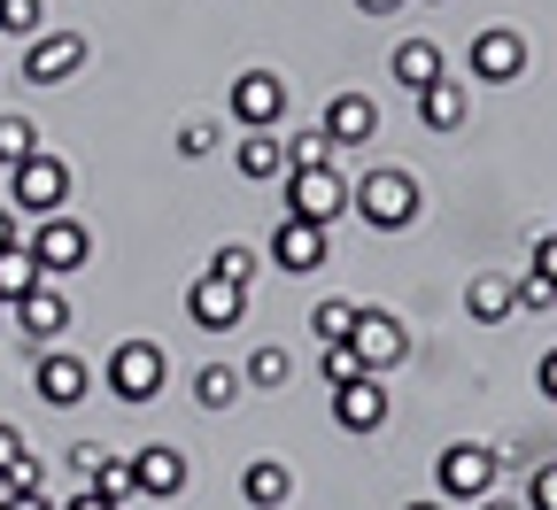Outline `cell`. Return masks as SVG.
Instances as JSON below:
<instances>
[{"label": "cell", "instance_id": "cell-1", "mask_svg": "<svg viewBox=\"0 0 557 510\" xmlns=\"http://www.w3.org/2000/svg\"><path fill=\"white\" fill-rule=\"evenodd\" d=\"M348 209H357L372 233H403V225H418V178L380 163V171H364L357 186H348Z\"/></svg>", "mask_w": 557, "mask_h": 510}, {"label": "cell", "instance_id": "cell-2", "mask_svg": "<svg viewBox=\"0 0 557 510\" xmlns=\"http://www.w3.org/2000/svg\"><path fill=\"white\" fill-rule=\"evenodd\" d=\"M32 263L47 271V278H70V271H86L94 263V233L78 225L70 209H54V216H32Z\"/></svg>", "mask_w": 557, "mask_h": 510}, {"label": "cell", "instance_id": "cell-3", "mask_svg": "<svg viewBox=\"0 0 557 510\" xmlns=\"http://www.w3.org/2000/svg\"><path fill=\"white\" fill-rule=\"evenodd\" d=\"M496 472H504V457H496V449H480V441H449V449L434 457V487H442V502H480V495H496Z\"/></svg>", "mask_w": 557, "mask_h": 510}, {"label": "cell", "instance_id": "cell-4", "mask_svg": "<svg viewBox=\"0 0 557 510\" xmlns=\"http://www.w3.org/2000/svg\"><path fill=\"white\" fill-rule=\"evenodd\" d=\"M163 380H171V363H163L156 340H116V348H109V395H116V402H132V410L156 402Z\"/></svg>", "mask_w": 557, "mask_h": 510}, {"label": "cell", "instance_id": "cell-5", "mask_svg": "<svg viewBox=\"0 0 557 510\" xmlns=\"http://www.w3.org/2000/svg\"><path fill=\"white\" fill-rule=\"evenodd\" d=\"M62 201H70V171H62V156L39 148L32 163L9 171V209H16V216H54Z\"/></svg>", "mask_w": 557, "mask_h": 510}, {"label": "cell", "instance_id": "cell-6", "mask_svg": "<svg viewBox=\"0 0 557 510\" xmlns=\"http://www.w3.org/2000/svg\"><path fill=\"white\" fill-rule=\"evenodd\" d=\"M225 109H233L240 132H278V116H287V78H278V70H240Z\"/></svg>", "mask_w": 557, "mask_h": 510}, {"label": "cell", "instance_id": "cell-7", "mask_svg": "<svg viewBox=\"0 0 557 510\" xmlns=\"http://www.w3.org/2000/svg\"><path fill=\"white\" fill-rule=\"evenodd\" d=\"M341 209H348V178L333 163L287 171V216H302V225H341Z\"/></svg>", "mask_w": 557, "mask_h": 510}, {"label": "cell", "instance_id": "cell-8", "mask_svg": "<svg viewBox=\"0 0 557 510\" xmlns=\"http://www.w3.org/2000/svg\"><path fill=\"white\" fill-rule=\"evenodd\" d=\"M186 318H194L201 333H233V325L248 318V286H233V278H218V271H201V278L186 286Z\"/></svg>", "mask_w": 557, "mask_h": 510}, {"label": "cell", "instance_id": "cell-9", "mask_svg": "<svg viewBox=\"0 0 557 510\" xmlns=\"http://www.w3.org/2000/svg\"><path fill=\"white\" fill-rule=\"evenodd\" d=\"M271 263H278V278L325 271V225H302V216L278 209V225H271Z\"/></svg>", "mask_w": 557, "mask_h": 510}, {"label": "cell", "instance_id": "cell-10", "mask_svg": "<svg viewBox=\"0 0 557 510\" xmlns=\"http://www.w3.org/2000/svg\"><path fill=\"white\" fill-rule=\"evenodd\" d=\"M472 78H480V86H511V78H527V32L487 24V32L472 39Z\"/></svg>", "mask_w": 557, "mask_h": 510}, {"label": "cell", "instance_id": "cell-11", "mask_svg": "<svg viewBox=\"0 0 557 510\" xmlns=\"http://www.w3.org/2000/svg\"><path fill=\"white\" fill-rule=\"evenodd\" d=\"M86 387H94V372H86V356H70V348H47L39 372H32V395H39L47 410H78Z\"/></svg>", "mask_w": 557, "mask_h": 510}, {"label": "cell", "instance_id": "cell-12", "mask_svg": "<svg viewBox=\"0 0 557 510\" xmlns=\"http://www.w3.org/2000/svg\"><path fill=\"white\" fill-rule=\"evenodd\" d=\"M348 348H357L364 372L380 380V372H395V363L410 356V333H403V318H387V310H357V333H348Z\"/></svg>", "mask_w": 557, "mask_h": 510}, {"label": "cell", "instance_id": "cell-13", "mask_svg": "<svg viewBox=\"0 0 557 510\" xmlns=\"http://www.w3.org/2000/svg\"><path fill=\"white\" fill-rule=\"evenodd\" d=\"M78 62H86L78 32H39L24 47V86H62V78H78Z\"/></svg>", "mask_w": 557, "mask_h": 510}, {"label": "cell", "instance_id": "cell-14", "mask_svg": "<svg viewBox=\"0 0 557 510\" xmlns=\"http://www.w3.org/2000/svg\"><path fill=\"white\" fill-rule=\"evenodd\" d=\"M318 132L333 139V148H364V139L380 132V109H372V94H348V86H341V94L325 101V116H318Z\"/></svg>", "mask_w": 557, "mask_h": 510}, {"label": "cell", "instance_id": "cell-15", "mask_svg": "<svg viewBox=\"0 0 557 510\" xmlns=\"http://www.w3.org/2000/svg\"><path fill=\"white\" fill-rule=\"evenodd\" d=\"M132 487H139V495H156V502L186 495V457H178V449H163V441H148V449L132 457Z\"/></svg>", "mask_w": 557, "mask_h": 510}, {"label": "cell", "instance_id": "cell-16", "mask_svg": "<svg viewBox=\"0 0 557 510\" xmlns=\"http://www.w3.org/2000/svg\"><path fill=\"white\" fill-rule=\"evenodd\" d=\"M333 418H341V433H380V425H387V387H380V380L333 387Z\"/></svg>", "mask_w": 557, "mask_h": 510}, {"label": "cell", "instance_id": "cell-17", "mask_svg": "<svg viewBox=\"0 0 557 510\" xmlns=\"http://www.w3.org/2000/svg\"><path fill=\"white\" fill-rule=\"evenodd\" d=\"M287 495H295L287 464H278V457H248V472H240V502L248 510H287Z\"/></svg>", "mask_w": 557, "mask_h": 510}, {"label": "cell", "instance_id": "cell-18", "mask_svg": "<svg viewBox=\"0 0 557 510\" xmlns=\"http://www.w3.org/2000/svg\"><path fill=\"white\" fill-rule=\"evenodd\" d=\"M233 163H240L248 186H271V178H287V139H278V132H248L233 148Z\"/></svg>", "mask_w": 557, "mask_h": 510}, {"label": "cell", "instance_id": "cell-19", "mask_svg": "<svg viewBox=\"0 0 557 510\" xmlns=\"http://www.w3.org/2000/svg\"><path fill=\"white\" fill-rule=\"evenodd\" d=\"M16 325L32 333V340H54V333H70V302H62V286L47 278V286H32V295L16 302Z\"/></svg>", "mask_w": 557, "mask_h": 510}, {"label": "cell", "instance_id": "cell-20", "mask_svg": "<svg viewBox=\"0 0 557 510\" xmlns=\"http://www.w3.org/2000/svg\"><path fill=\"white\" fill-rule=\"evenodd\" d=\"M465 310H472L480 325H504V318L519 310V278H504V271H480V278L465 286Z\"/></svg>", "mask_w": 557, "mask_h": 510}, {"label": "cell", "instance_id": "cell-21", "mask_svg": "<svg viewBox=\"0 0 557 510\" xmlns=\"http://www.w3.org/2000/svg\"><path fill=\"white\" fill-rule=\"evenodd\" d=\"M449 70H442V47L434 39H403L395 47V86H410V94H426V86H442Z\"/></svg>", "mask_w": 557, "mask_h": 510}, {"label": "cell", "instance_id": "cell-22", "mask_svg": "<svg viewBox=\"0 0 557 510\" xmlns=\"http://www.w3.org/2000/svg\"><path fill=\"white\" fill-rule=\"evenodd\" d=\"M465 116H472V101H465L457 78H442V86L418 94V124H426V132H465Z\"/></svg>", "mask_w": 557, "mask_h": 510}, {"label": "cell", "instance_id": "cell-23", "mask_svg": "<svg viewBox=\"0 0 557 510\" xmlns=\"http://www.w3.org/2000/svg\"><path fill=\"white\" fill-rule=\"evenodd\" d=\"M240 380H248V387H263V395H278V387L295 380V356L278 348V340H263V348L248 356V372H240Z\"/></svg>", "mask_w": 557, "mask_h": 510}, {"label": "cell", "instance_id": "cell-24", "mask_svg": "<svg viewBox=\"0 0 557 510\" xmlns=\"http://www.w3.org/2000/svg\"><path fill=\"white\" fill-rule=\"evenodd\" d=\"M240 387H248V380H240V372H225V363H201V372H194V402H201V410H233V402H240Z\"/></svg>", "mask_w": 557, "mask_h": 510}, {"label": "cell", "instance_id": "cell-25", "mask_svg": "<svg viewBox=\"0 0 557 510\" xmlns=\"http://www.w3.org/2000/svg\"><path fill=\"white\" fill-rule=\"evenodd\" d=\"M47 32V0H0V39H39Z\"/></svg>", "mask_w": 557, "mask_h": 510}, {"label": "cell", "instance_id": "cell-26", "mask_svg": "<svg viewBox=\"0 0 557 510\" xmlns=\"http://www.w3.org/2000/svg\"><path fill=\"white\" fill-rule=\"evenodd\" d=\"M357 310H364V302H318V310H310V333H318V348H341L348 333H357Z\"/></svg>", "mask_w": 557, "mask_h": 510}, {"label": "cell", "instance_id": "cell-27", "mask_svg": "<svg viewBox=\"0 0 557 510\" xmlns=\"http://www.w3.org/2000/svg\"><path fill=\"white\" fill-rule=\"evenodd\" d=\"M32 156H39L32 116H0V171H16V163H32Z\"/></svg>", "mask_w": 557, "mask_h": 510}, {"label": "cell", "instance_id": "cell-28", "mask_svg": "<svg viewBox=\"0 0 557 510\" xmlns=\"http://www.w3.org/2000/svg\"><path fill=\"white\" fill-rule=\"evenodd\" d=\"M318 372H325V387H357V380H372L364 356L348 348V340H341V348H318Z\"/></svg>", "mask_w": 557, "mask_h": 510}, {"label": "cell", "instance_id": "cell-29", "mask_svg": "<svg viewBox=\"0 0 557 510\" xmlns=\"http://www.w3.org/2000/svg\"><path fill=\"white\" fill-rule=\"evenodd\" d=\"M86 487H94V495H109V502L124 510V502L139 495V487H132V457H101V472H94Z\"/></svg>", "mask_w": 557, "mask_h": 510}, {"label": "cell", "instance_id": "cell-30", "mask_svg": "<svg viewBox=\"0 0 557 510\" xmlns=\"http://www.w3.org/2000/svg\"><path fill=\"white\" fill-rule=\"evenodd\" d=\"M209 271H218V278H233V286H256V271H263V263H256V248H240V240H225L218 256H209Z\"/></svg>", "mask_w": 557, "mask_h": 510}, {"label": "cell", "instance_id": "cell-31", "mask_svg": "<svg viewBox=\"0 0 557 510\" xmlns=\"http://www.w3.org/2000/svg\"><path fill=\"white\" fill-rule=\"evenodd\" d=\"M318 163H333V139L325 132H295L287 139V171H318Z\"/></svg>", "mask_w": 557, "mask_h": 510}, {"label": "cell", "instance_id": "cell-32", "mask_svg": "<svg viewBox=\"0 0 557 510\" xmlns=\"http://www.w3.org/2000/svg\"><path fill=\"white\" fill-rule=\"evenodd\" d=\"M527 510H557V457L534 464V480H527Z\"/></svg>", "mask_w": 557, "mask_h": 510}, {"label": "cell", "instance_id": "cell-33", "mask_svg": "<svg viewBox=\"0 0 557 510\" xmlns=\"http://www.w3.org/2000/svg\"><path fill=\"white\" fill-rule=\"evenodd\" d=\"M527 278L557 286V233H549V240H534V256H527Z\"/></svg>", "mask_w": 557, "mask_h": 510}, {"label": "cell", "instance_id": "cell-34", "mask_svg": "<svg viewBox=\"0 0 557 510\" xmlns=\"http://www.w3.org/2000/svg\"><path fill=\"white\" fill-rule=\"evenodd\" d=\"M209 148H218V132H209V124H186V132H178V156H186V163H201Z\"/></svg>", "mask_w": 557, "mask_h": 510}, {"label": "cell", "instance_id": "cell-35", "mask_svg": "<svg viewBox=\"0 0 557 510\" xmlns=\"http://www.w3.org/2000/svg\"><path fill=\"white\" fill-rule=\"evenodd\" d=\"M549 302H557V286H542V278L519 271V310H549Z\"/></svg>", "mask_w": 557, "mask_h": 510}, {"label": "cell", "instance_id": "cell-36", "mask_svg": "<svg viewBox=\"0 0 557 510\" xmlns=\"http://www.w3.org/2000/svg\"><path fill=\"white\" fill-rule=\"evenodd\" d=\"M101 457H109L101 441H78V449H70V472H78V480H94V472H101Z\"/></svg>", "mask_w": 557, "mask_h": 510}, {"label": "cell", "instance_id": "cell-37", "mask_svg": "<svg viewBox=\"0 0 557 510\" xmlns=\"http://www.w3.org/2000/svg\"><path fill=\"white\" fill-rule=\"evenodd\" d=\"M24 457H32V449H24V433H16V425H0V472L24 464Z\"/></svg>", "mask_w": 557, "mask_h": 510}, {"label": "cell", "instance_id": "cell-38", "mask_svg": "<svg viewBox=\"0 0 557 510\" xmlns=\"http://www.w3.org/2000/svg\"><path fill=\"white\" fill-rule=\"evenodd\" d=\"M534 387H542V395H549V402H557V348H549V356H542V372H534Z\"/></svg>", "mask_w": 557, "mask_h": 510}, {"label": "cell", "instance_id": "cell-39", "mask_svg": "<svg viewBox=\"0 0 557 510\" xmlns=\"http://www.w3.org/2000/svg\"><path fill=\"white\" fill-rule=\"evenodd\" d=\"M62 510H116V502H109V495H94V487H78V495H70Z\"/></svg>", "mask_w": 557, "mask_h": 510}, {"label": "cell", "instance_id": "cell-40", "mask_svg": "<svg viewBox=\"0 0 557 510\" xmlns=\"http://www.w3.org/2000/svg\"><path fill=\"white\" fill-rule=\"evenodd\" d=\"M0 510H54L47 495H0Z\"/></svg>", "mask_w": 557, "mask_h": 510}, {"label": "cell", "instance_id": "cell-41", "mask_svg": "<svg viewBox=\"0 0 557 510\" xmlns=\"http://www.w3.org/2000/svg\"><path fill=\"white\" fill-rule=\"evenodd\" d=\"M24 233H16V209H0V248H16Z\"/></svg>", "mask_w": 557, "mask_h": 510}, {"label": "cell", "instance_id": "cell-42", "mask_svg": "<svg viewBox=\"0 0 557 510\" xmlns=\"http://www.w3.org/2000/svg\"><path fill=\"white\" fill-rule=\"evenodd\" d=\"M472 510H527V502H511V495H480Z\"/></svg>", "mask_w": 557, "mask_h": 510}, {"label": "cell", "instance_id": "cell-43", "mask_svg": "<svg viewBox=\"0 0 557 510\" xmlns=\"http://www.w3.org/2000/svg\"><path fill=\"white\" fill-rule=\"evenodd\" d=\"M357 9H364V16H395V9H403V0H357Z\"/></svg>", "mask_w": 557, "mask_h": 510}, {"label": "cell", "instance_id": "cell-44", "mask_svg": "<svg viewBox=\"0 0 557 510\" xmlns=\"http://www.w3.org/2000/svg\"><path fill=\"white\" fill-rule=\"evenodd\" d=\"M403 510H449V502H442V495H434V502H403Z\"/></svg>", "mask_w": 557, "mask_h": 510}]
</instances>
